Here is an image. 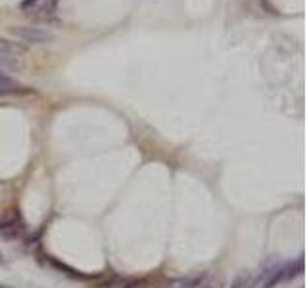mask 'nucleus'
<instances>
[{
	"instance_id": "20e7f679",
	"label": "nucleus",
	"mask_w": 307,
	"mask_h": 288,
	"mask_svg": "<svg viewBox=\"0 0 307 288\" xmlns=\"http://www.w3.org/2000/svg\"><path fill=\"white\" fill-rule=\"evenodd\" d=\"M18 88H20L18 81L12 79L10 75H6L0 69V92H16Z\"/></svg>"
},
{
	"instance_id": "f03ea898",
	"label": "nucleus",
	"mask_w": 307,
	"mask_h": 288,
	"mask_svg": "<svg viewBox=\"0 0 307 288\" xmlns=\"http://www.w3.org/2000/svg\"><path fill=\"white\" fill-rule=\"evenodd\" d=\"M48 261H50V265L56 267V269H60V271H66L67 277H71V278H81V280H87V278H90L88 275H83V273H79L77 269H73V267L66 265V263H62V261H58V259H54V257H48Z\"/></svg>"
},
{
	"instance_id": "9d476101",
	"label": "nucleus",
	"mask_w": 307,
	"mask_h": 288,
	"mask_svg": "<svg viewBox=\"0 0 307 288\" xmlns=\"http://www.w3.org/2000/svg\"><path fill=\"white\" fill-rule=\"evenodd\" d=\"M0 288H12V286H8V284H0Z\"/></svg>"
},
{
	"instance_id": "0eeeda50",
	"label": "nucleus",
	"mask_w": 307,
	"mask_h": 288,
	"mask_svg": "<svg viewBox=\"0 0 307 288\" xmlns=\"http://www.w3.org/2000/svg\"><path fill=\"white\" fill-rule=\"evenodd\" d=\"M37 2H39V0H22V2H20V8H22V10H29V8H33Z\"/></svg>"
},
{
	"instance_id": "423d86ee",
	"label": "nucleus",
	"mask_w": 307,
	"mask_h": 288,
	"mask_svg": "<svg viewBox=\"0 0 307 288\" xmlns=\"http://www.w3.org/2000/svg\"><path fill=\"white\" fill-rule=\"evenodd\" d=\"M248 282H250V275L248 273H240L238 277L232 280V284L229 288H246L248 286Z\"/></svg>"
},
{
	"instance_id": "39448f33",
	"label": "nucleus",
	"mask_w": 307,
	"mask_h": 288,
	"mask_svg": "<svg viewBox=\"0 0 307 288\" xmlns=\"http://www.w3.org/2000/svg\"><path fill=\"white\" fill-rule=\"evenodd\" d=\"M0 52L2 54H10V56H18V54L25 52V46L18 43H12L6 39H0Z\"/></svg>"
},
{
	"instance_id": "7ed1b4c3",
	"label": "nucleus",
	"mask_w": 307,
	"mask_h": 288,
	"mask_svg": "<svg viewBox=\"0 0 307 288\" xmlns=\"http://www.w3.org/2000/svg\"><path fill=\"white\" fill-rule=\"evenodd\" d=\"M208 280V273H196L190 277L183 278V282L179 284V288H200L204 286V282Z\"/></svg>"
},
{
	"instance_id": "f257e3e1",
	"label": "nucleus",
	"mask_w": 307,
	"mask_h": 288,
	"mask_svg": "<svg viewBox=\"0 0 307 288\" xmlns=\"http://www.w3.org/2000/svg\"><path fill=\"white\" fill-rule=\"evenodd\" d=\"M10 33L20 39L23 43H29V44H43V43H48L52 41V33L44 27H37V25H14L10 27Z\"/></svg>"
},
{
	"instance_id": "1a4fd4ad",
	"label": "nucleus",
	"mask_w": 307,
	"mask_h": 288,
	"mask_svg": "<svg viewBox=\"0 0 307 288\" xmlns=\"http://www.w3.org/2000/svg\"><path fill=\"white\" fill-rule=\"evenodd\" d=\"M0 229H6V223H2V221H0Z\"/></svg>"
},
{
	"instance_id": "6e6552de",
	"label": "nucleus",
	"mask_w": 307,
	"mask_h": 288,
	"mask_svg": "<svg viewBox=\"0 0 307 288\" xmlns=\"http://www.w3.org/2000/svg\"><path fill=\"white\" fill-rule=\"evenodd\" d=\"M0 265H6V261L2 259V254H0Z\"/></svg>"
}]
</instances>
